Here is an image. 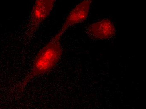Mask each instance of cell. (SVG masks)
<instances>
[{"label":"cell","mask_w":146,"mask_h":109,"mask_svg":"<svg viewBox=\"0 0 146 109\" xmlns=\"http://www.w3.org/2000/svg\"><path fill=\"white\" fill-rule=\"evenodd\" d=\"M67 30L62 26L58 32L38 52L31 70L19 85V92H23L32 79L48 72L57 65L63 55L61 38Z\"/></svg>","instance_id":"1"},{"label":"cell","mask_w":146,"mask_h":109,"mask_svg":"<svg viewBox=\"0 0 146 109\" xmlns=\"http://www.w3.org/2000/svg\"><path fill=\"white\" fill-rule=\"evenodd\" d=\"M55 0H36L29 17L25 36L27 41H31L35 36L42 24L49 16L53 9Z\"/></svg>","instance_id":"2"},{"label":"cell","mask_w":146,"mask_h":109,"mask_svg":"<svg viewBox=\"0 0 146 109\" xmlns=\"http://www.w3.org/2000/svg\"><path fill=\"white\" fill-rule=\"evenodd\" d=\"M88 36L96 40H106L113 38L116 32L113 22L104 19L88 26L86 29Z\"/></svg>","instance_id":"3"},{"label":"cell","mask_w":146,"mask_h":109,"mask_svg":"<svg viewBox=\"0 0 146 109\" xmlns=\"http://www.w3.org/2000/svg\"><path fill=\"white\" fill-rule=\"evenodd\" d=\"M92 1L85 0L81 2L69 12L63 26L67 29L84 22L88 18Z\"/></svg>","instance_id":"4"}]
</instances>
